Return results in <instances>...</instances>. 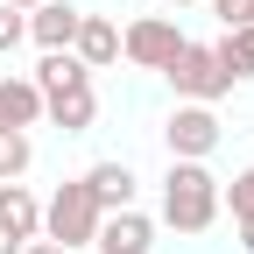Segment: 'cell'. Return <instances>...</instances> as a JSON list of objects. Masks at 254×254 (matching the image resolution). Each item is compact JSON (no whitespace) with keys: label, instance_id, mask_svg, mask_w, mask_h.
<instances>
[{"label":"cell","instance_id":"21","mask_svg":"<svg viewBox=\"0 0 254 254\" xmlns=\"http://www.w3.org/2000/svg\"><path fill=\"white\" fill-rule=\"evenodd\" d=\"M233 226H240V247L254 254V219H233Z\"/></svg>","mask_w":254,"mask_h":254},{"label":"cell","instance_id":"1","mask_svg":"<svg viewBox=\"0 0 254 254\" xmlns=\"http://www.w3.org/2000/svg\"><path fill=\"white\" fill-rule=\"evenodd\" d=\"M163 226H177V233H205L212 219H219V177L205 170V163H170V177H163Z\"/></svg>","mask_w":254,"mask_h":254},{"label":"cell","instance_id":"22","mask_svg":"<svg viewBox=\"0 0 254 254\" xmlns=\"http://www.w3.org/2000/svg\"><path fill=\"white\" fill-rule=\"evenodd\" d=\"M7 7H21V14H28V7H43V0H7Z\"/></svg>","mask_w":254,"mask_h":254},{"label":"cell","instance_id":"9","mask_svg":"<svg viewBox=\"0 0 254 254\" xmlns=\"http://www.w3.org/2000/svg\"><path fill=\"white\" fill-rule=\"evenodd\" d=\"M85 184H92V198H99V212H127V205H134V190H141V177L127 170L120 155L92 163V170H85Z\"/></svg>","mask_w":254,"mask_h":254},{"label":"cell","instance_id":"20","mask_svg":"<svg viewBox=\"0 0 254 254\" xmlns=\"http://www.w3.org/2000/svg\"><path fill=\"white\" fill-rule=\"evenodd\" d=\"M21 254H64V247H57V240H43V233H36V240H28V247H21Z\"/></svg>","mask_w":254,"mask_h":254},{"label":"cell","instance_id":"5","mask_svg":"<svg viewBox=\"0 0 254 254\" xmlns=\"http://www.w3.org/2000/svg\"><path fill=\"white\" fill-rule=\"evenodd\" d=\"M219 113L212 106H184L177 99V113L163 120V141H170V163H212V148H219Z\"/></svg>","mask_w":254,"mask_h":254},{"label":"cell","instance_id":"13","mask_svg":"<svg viewBox=\"0 0 254 254\" xmlns=\"http://www.w3.org/2000/svg\"><path fill=\"white\" fill-rule=\"evenodd\" d=\"M212 57L226 64V78L240 85V78H254V28H226V36L212 43Z\"/></svg>","mask_w":254,"mask_h":254},{"label":"cell","instance_id":"7","mask_svg":"<svg viewBox=\"0 0 254 254\" xmlns=\"http://www.w3.org/2000/svg\"><path fill=\"white\" fill-rule=\"evenodd\" d=\"M43 120L57 127V134H92V120H99V92H92V78L64 85V92H43Z\"/></svg>","mask_w":254,"mask_h":254},{"label":"cell","instance_id":"19","mask_svg":"<svg viewBox=\"0 0 254 254\" xmlns=\"http://www.w3.org/2000/svg\"><path fill=\"white\" fill-rule=\"evenodd\" d=\"M21 247H28V240H21V233L7 226V219H0V254H21Z\"/></svg>","mask_w":254,"mask_h":254},{"label":"cell","instance_id":"23","mask_svg":"<svg viewBox=\"0 0 254 254\" xmlns=\"http://www.w3.org/2000/svg\"><path fill=\"white\" fill-rule=\"evenodd\" d=\"M170 7H205V0H170Z\"/></svg>","mask_w":254,"mask_h":254},{"label":"cell","instance_id":"16","mask_svg":"<svg viewBox=\"0 0 254 254\" xmlns=\"http://www.w3.org/2000/svg\"><path fill=\"white\" fill-rule=\"evenodd\" d=\"M219 212H233V219H254V163H247L233 184H219Z\"/></svg>","mask_w":254,"mask_h":254},{"label":"cell","instance_id":"2","mask_svg":"<svg viewBox=\"0 0 254 254\" xmlns=\"http://www.w3.org/2000/svg\"><path fill=\"white\" fill-rule=\"evenodd\" d=\"M99 198H92V184L85 177H71V184H57L50 198H43V240H57L64 254H78V247H92V233H99Z\"/></svg>","mask_w":254,"mask_h":254},{"label":"cell","instance_id":"11","mask_svg":"<svg viewBox=\"0 0 254 254\" xmlns=\"http://www.w3.org/2000/svg\"><path fill=\"white\" fill-rule=\"evenodd\" d=\"M36 120H43L36 78H7V71H0V127H36Z\"/></svg>","mask_w":254,"mask_h":254},{"label":"cell","instance_id":"14","mask_svg":"<svg viewBox=\"0 0 254 254\" xmlns=\"http://www.w3.org/2000/svg\"><path fill=\"white\" fill-rule=\"evenodd\" d=\"M28 163H36V141H28V127H0V184H21Z\"/></svg>","mask_w":254,"mask_h":254},{"label":"cell","instance_id":"15","mask_svg":"<svg viewBox=\"0 0 254 254\" xmlns=\"http://www.w3.org/2000/svg\"><path fill=\"white\" fill-rule=\"evenodd\" d=\"M78 78H92V71H85L71 50H43V64H36V92H64V85H78Z\"/></svg>","mask_w":254,"mask_h":254},{"label":"cell","instance_id":"4","mask_svg":"<svg viewBox=\"0 0 254 254\" xmlns=\"http://www.w3.org/2000/svg\"><path fill=\"white\" fill-rule=\"evenodd\" d=\"M184 43H190V36H184L170 14H134V21L120 28V57L134 64V71H163V64H170Z\"/></svg>","mask_w":254,"mask_h":254},{"label":"cell","instance_id":"10","mask_svg":"<svg viewBox=\"0 0 254 254\" xmlns=\"http://www.w3.org/2000/svg\"><path fill=\"white\" fill-rule=\"evenodd\" d=\"M71 57L85 64V71H106V64H120V21H106V14H85V21H78V43H71Z\"/></svg>","mask_w":254,"mask_h":254},{"label":"cell","instance_id":"8","mask_svg":"<svg viewBox=\"0 0 254 254\" xmlns=\"http://www.w3.org/2000/svg\"><path fill=\"white\" fill-rule=\"evenodd\" d=\"M78 21H85V7L43 0V7H28V43H36V50H71L78 43Z\"/></svg>","mask_w":254,"mask_h":254},{"label":"cell","instance_id":"17","mask_svg":"<svg viewBox=\"0 0 254 254\" xmlns=\"http://www.w3.org/2000/svg\"><path fill=\"white\" fill-rule=\"evenodd\" d=\"M21 43H28V14H21V7H7V0H0V57H14Z\"/></svg>","mask_w":254,"mask_h":254},{"label":"cell","instance_id":"6","mask_svg":"<svg viewBox=\"0 0 254 254\" xmlns=\"http://www.w3.org/2000/svg\"><path fill=\"white\" fill-rule=\"evenodd\" d=\"M92 254H155V219H148L141 205L106 212L99 233H92Z\"/></svg>","mask_w":254,"mask_h":254},{"label":"cell","instance_id":"3","mask_svg":"<svg viewBox=\"0 0 254 254\" xmlns=\"http://www.w3.org/2000/svg\"><path fill=\"white\" fill-rule=\"evenodd\" d=\"M163 78H170V92L184 106H219L233 92V78H226V64L212 57V43H184L170 64H163Z\"/></svg>","mask_w":254,"mask_h":254},{"label":"cell","instance_id":"12","mask_svg":"<svg viewBox=\"0 0 254 254\" xmlns=\"http://www.w3.org/2000/svg\"><path fill=\"white\" fill-rule=\"evenodd\" d=\"M0 219H7L21 240H36V233H43V198H36L28 184H0Z\"/></svg>","mask_w":254,"mask_h":254},{"label":"cell","instance_id":"18","mask_svg":"<svg viewBox=\"0 0 254 254\" xmlns=\"http://www.w3.org/2000/svg\"><path fill=\"white\" fill-rule=\"evenodd\" d=\"M205 7L219 21V36H226V28H254V0H205Z\"/></svg>","mask_w":254,"mask_h":254}]
</instances>
